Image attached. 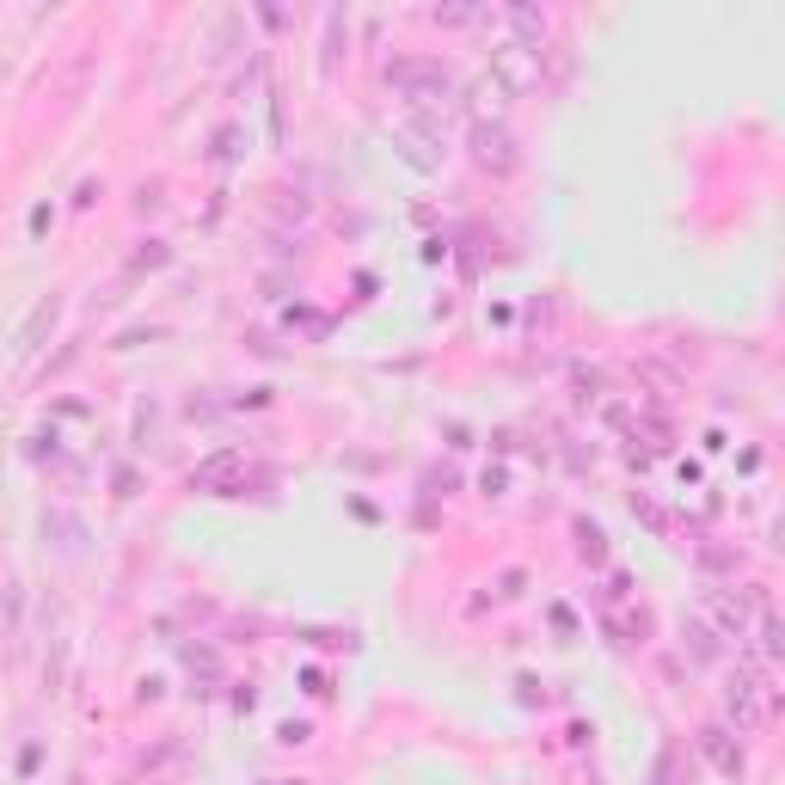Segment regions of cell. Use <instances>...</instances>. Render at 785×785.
<instances>
[{
    "mask_svg": "<svg viewBox=\"0 0 785 785\" xmlns=\"http://www.w3.org/2000/svg\"><path fill=\"white\" fill-rule=\"evenodd\" d=\"M479 160L503 172V166L516 160V154H510V135H503V129H485V123H479Z\"/></svg>",
    "mask_w": 785,
    "mask_h": 785,
    "instance_id": "obj_1",
    "label": "cell"
}]
</instances>
